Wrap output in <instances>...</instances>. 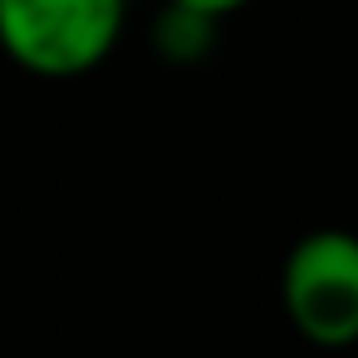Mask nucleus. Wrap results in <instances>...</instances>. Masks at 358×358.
I'll use <instances>...</instances> for the list:
<instances>
[{"label": "nucleus", "mask_w": 358, "mask_h": 358, "mask_svg": "<svg viewBox=\"0 0 358 358\" xmlns=\"http://www.w3.org/2000/svg\"><path fill=\"white\" fill-rule=\"evenodd\" d=\"M128 0H0V50L35 79H79L123 40Z\"/></svg>", "instance_id": "f257e3e1"}, {"label": "nucleus", "mask_w": 358, "mask_h": 358, "mask_svg": "<svg viewBox=\"0 0 358 358\" xmlns=\"http://www.w3.org/2000/svg\"><path fill=\"white\" fill-rule=\"evenodd\" d=\"M280 309L314 348L358 343V231H304L280 265Z\"/></svg>", "instance_id": "f03ea898"}, {"label": "nucleus", "mask_w": 358, "mask_h": 358, "mask_svg": "<svg viewBox=\"0 0 358 358\" xmlns=\"http://www.w3.org/2000/svg\"><path fill=\"white\" fill-rule=\"evenodd\" d=\"M216 25L221 20L196 15V10H182V6H172V0H162V10L152 20V50L167 64H201L216 50Z\"/></svg>", "instance_id": "7ed1b4c3"}, {"label": "nucleus", "mask_w": 358, "mask_h": 358, "mask_svg": "<svg viewBox=\"0 0 358 358\" xmlns=\"http://www.w3.org/2000/svg\"><path fill=\"white\" fill-rule=\"evenodd\" d=\"M172 6H182V10H196V15H211V20H226V15L245 10L250 0H172Z\"/></svg>", "instance_id": "20e7f679"}, {"label": "nucleus", "mask_w": 358, "mask_h": 358, "mask_svg": "<svg viewBox=\"0 0 358 358\" xmlns=\"http://www.w3.org/2000/svg\"><path fill=\"white\" fill-rule=\"evenodd\" d=\"M128 6H133V0H128Z\"/></svg>", "instance_id": "39448f33"}]
</instances>
